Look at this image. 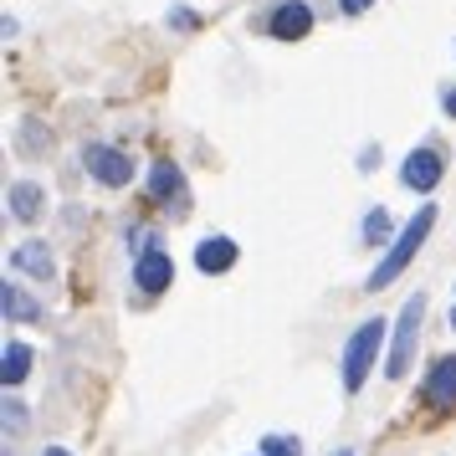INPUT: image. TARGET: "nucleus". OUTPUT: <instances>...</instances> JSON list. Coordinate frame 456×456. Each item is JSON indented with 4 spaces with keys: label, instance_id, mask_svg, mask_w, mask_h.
I'll return each mask as SVG.
<instances>
[{
    "label": "nucleus",
    "instance_id": "1",
    "mask_svg": "<svg viewBox=\"0 0 456 456\" xmlns=\"http://www.w3.org/2000/svg\"><path fill=\"white\" fill-rule=\"evenodd\" d=\"M431 226H436V206H420V210L411 216V226L400 231V241H395V247L385 251V262H379V267L370 272V282H364V288H370V292L390 288L395 277H400V272H405V267L415 262V251L426 247V236H431Z\"/></svg>",
    "mask_w": 456,
    "mask_h": 456
},
{
    "label": "nucleus",
    "instance_id": "19",
    "mask_svg": "<svg viewBox=\"0 0 456 456\" xmlns=\"http://www.w3.org/2000/svg\"><path fill=\"white\" fill-rule=\"evenodd\" d=\"M446 108H452V113H456V93H446Z\"/></svg>",
    "mask_w": 456,
    "mask_h": 456
},
{
    "label": "nucleus",
    "instance_id": "8",
    "mask_svg": "<svg viewBox=\"0 0 456 456\" xmlns=\"http://www.w3.org/2000/svg\"><path fill=\"white\" fill-rule=\"evenodd\" d=\"M426 400H431L436 411H452L456 405V354H441L426 374Z\"/></svg>",
    "mask_w": 456,
    "mask_h": 456
},
{
    "label": "nucleus",
    "instance_id": "12",
    "mask_svg": "<svg viewBox=\"0 0 456 456\" xmlns=\"http://www.w3.org/2000/svg\"><path fill=\"white\" fill-rule=\"evenodd\" d=\"M5 200H11V216H16V221H37V216H42V206H46V195H42V185H11V195H5Z\"/></svg>",
    "mask_w": 456,
    "mask_h": 456
},
{
    "label": "nucleus",
    "instance_id": "17",
    "mask_svg": "<svg viewBox=\"0 0 456 456\" xmlns=\"http://www.w3.org/2000/svg\"><path fill=\"white\" fill-rule=\"evenodd\" d=\"M370 5H374V0H338V11H344V16H364Z\"/></svg>",
    "mask_w": 456,
    "mask_h": 456
},
{
    "label": "nucleus",
    "instance_id": "3",
    "mask_svg": "<svg viewBox=\"0 0 456 456\" xmlns=\"http://www.w3.org/2000/svg\"><path fill=\"white\" fill-rule=\"evenodd\" d=\"M420 318H426V297L415 292L411 303L400 308V323H395V338H390V379H400V374L411 370V359H415V338H420Z\"/></svg>",
    "mask_w": 456,
    "mask_h": 456
},
{
    "label": "nucleus",
    "instance_id": "10",
    "mask_svg": "<svg viewBox=\"0 0 456 456\" xmlns=\"http://www.w3.org/2000/svg\"><path fill=\"white\" fill-rule=\"evenodd\" d=\"M0 308H5V323H37L42 318V303L26 297L16 282H0Z\"/></svg>",
    "mask_w": 456,
    "mask_h": 456
},
{
    "label": "nucleus",
    "instance_id": "9",
    "mask_svg": "<svg viewBox=\"0 0 456 456\" xmlns=\"http://www.w3.org/2000/svg\"><path fill=\"white\" fill-rule=\"evenodd\" d=\"M195 267L206 272V277H221L226 267H236V241L231 236H206L195 247Z\"/></svg>",
    "mask_w": 456,
    "mask_h": 456
},
{
    "label": "nucleus",
    "instance_id": "7",
    "mask_svg": "<svg viewBox=\"0 0 456 456\" xmlns=\"http://www.w3.org/2000/svg\"><path fill=\"white\" fill-rule=\"evenodd\" d=\"M169 277H175V267H169V256L159 251V236H154V241H149V251L134 262V282H139L144 292H165Z\"/></svg>",
    "mask_w": 456,
    "mask_h": 456
},
{
    "label": "nucleus",
    "instance_id": "2",
    "mask_svg": "<svg viewBox=\"0 0 456 456\" xmlns=\"http://www.w3.org/2000/svg\"><path fill=\"white\" fill-rule=\"evenodd\" d=\"M379 338H385V323L379 318H364L359 329H354L349 349H344V390H359L374 370V354H379Z\"/></svg>",
    "mask_w": 456,
    "mask_h": 456
},
{
    "label": "nucleus",
    "instance_id": "14",
    "mask_svg": "<svg viewBox=\"0 0 456 456\" xmlns=\"http://www.w3.org/2000/svg\"><path fill=\"white\" fill-rule=\"evenodd\" d=\"M26 374H31V349L26 344H5V354H0V379L5 385H21Z\"/></svg>",
    "mask_w": 456,
    "mask_h": 456
},
{
    "label": "nucleus",
    "instance_id": "16",
    "mask_svg": "<svg viewBox=\"0 0 456 456\" xmlns=\"http://www.w3.org/2000/svg\"><path fill=\"white\" fill-rule=\"evenodd\" d=\"M262 456H297V436H267Z\"/></svg>",
    "mask_w": 456,
    "mask_h": 456
},
{
    "label": "nucleus",
    "instance_id": "18",
    "mask_svg": "<svg viewBox=\"0 0 456 456\" xmlns=\"http://www.w3.org/2000/svg\"><path fill=\"white\" fill-rule=\"evenodd\" d=\"M42 456H72V452H67V446H46Z\"/></svg>",
    "mask_w": 456,
    "mask_h": 456
},
{
    "label": "nucleus",
    "instance_id": "20",
    "mask_svg": "<svg viewBox=\"0 0 456 456\" xmlns=\"http://www.w3.org/2000/svg\"><path fill=\"white\" fill-rule=\"evenodd\" d=\"M333 456H354V452H333Z\"/></svg>",
    "mask_w": 456,
    "mask_h": 456
},
{
    "label": "nucleus",
    "instance_id": "5",
    "mask_svg": "<svg viewBox=\"0 0 456 456\" xmlns=\"http://www.w3.org/2000/svg\"><path fill=\"white\" fill-rule=\"evenodd\" d=\"M441 169H446V165H441V154H436V149H415V154H405V165H400V180L426 195V190L441 185Z\"/></svg>",
    "mask_w": 456,
    "mask_h": 456
},
{
    "label": "nucleus",
    "instance_id": "11",
    "mask_svg": "<svg viewBox=\"0 0 456 456\" xmlns=\"http://www.w3.org/2000/svg\"><path fill=\"white\" fill-rule=\"evenodd\" d=\"M11 267L31 272V277H42V282L57 272V267H52V251H46L42 241H26V247H16V251H11Z\"/></svg>",
    "mask_w": 456,
    "mask_h": 456
},
{
    "label": "nucleus",
    "instance_id": "13",
    "mask_svg": "<svg viewBox=\"0 0 456 456\" xmlns=\"http://www.w3.org/2000/svg\"><path fill=\"white\" fill-rule=\"evenodd\" d=\"M149 195H154V200H180V195H185V175L175 165H154L149 169Z\"/></svg>",
    "mask_w": 456,
    "mask_h": 456
},
{
    "label": "nucleus",
    "instance_id": "6",
    "mask_svg": "<svg viewBox=\"0 0 456 456\" xmlns=\"http://www.w3.org/2000/svg\"><path fill=\"white\" fill-rule=\"evenodd\" d=\"M308 31H313L308 0H282V5H277V16H272V37H277V42H303Z\"/></svg>",
    "mask_w": 456,
    "mask_h": 456
},
{
    "label": "nucleus",
    "instance_id": "21",
    "mask_svg": "<svg viewBox=\"0 0 456 456\" xmlns=\"http://www.w3.org/2000/svg\"><path fill=\"white\" fill-rule=\"evenodd\" d=\"M452 329H456V308H452Z\"/></svg>",
    "mask_w": 456,
    "mask_h": 456
},
{
    "label": "nucleus",
    "instance_id": "4",
    "mask_svg": "<svg viewBox=\"0 0 456 456\" xmlns=\"http://www.w3.org/2000/svg\"><path fill=\"white\" fill-rule=\"evenodd\" d=\"M87 175L98 180V185H128L134 180V165H128V154H118V149H108V144H93L87 149Z\"/></svg>",
    "mask_w": 456,
    "mask_h": 456
},
{
    "label": "nucleus",
    "instance_id": "15",
    "mask_svg": "<svg viewBox=\"0 0 456 456\" xmlns=\"http://www.w3.org/2000/svg\"><path fill=\"white\" fill-rule=\"evenodd\" d=\"M385 236H390V210H370V221H364V241L370 247H385Z\"/></svg>",
    "mask_w": 456,
    "mask_h": 456
}]
</instances>
